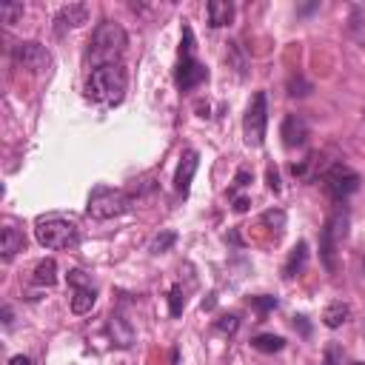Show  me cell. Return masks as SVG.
<instances>
[{"mask_svg": "<svg viewBox=\"0 0 365 365\" xmlns=\"http://www.w3.org/2000/svg\"><path fill=\"white\" fill-rule=\"evenodd\" d=\"M125 86H128V74L120 63H106V66H94L88 80H86V94L94 100V103H106V106H114L123 100L125 94Z\"/></svg>", "mask_w": 365, "mask_h": 365, "instance_id": "obj_1", "label": "cell"}, {"mask_svg": "<svg viewBox=\"0 0 365 365\" xmlns=\"http://www.w3.org/2000/svg\"><path fill=\"white\" fill-rule=\"evenodd\" d=\"M125 31L120 23H111V20H103L94 34H91V43H88V57L94 66H106V63H117L120 54L125 51Z\"/></svg>", "mask_w": 365, "mask_h": 365, "instance_id": "obj_2", "label": "cell"}, {"mask_svg": "<svg viewBox=\"0 0 365 365\" xmlns=\"http://www.w3.org/2000/svg\"><path fill=\"white\" fill-rule=\"evenodd\" d=\"M34 234H37V242L43 248H54V251H66V248H77L80 245V228L60 217V214H48V217H40L34 222Z\"/></svg>", "mask_w": 365, "mask_h": 365, "instance_id": "obj_3", "label": "cell"}, {"mask_svg": "<svg viewBox=\"0 0 365 365\" xmlns=\"http://www.w3.org/2000/svg\"><path fill=\"white\" fill-rule=\"evenodd\" d=\"M134 208V197L120 191V188H94L88 194V202H86V214L94 217V220H111V217H120V214H128Z\"/></svg>", "mask_w": 365, "mask_h": 365, "instance_id": "obj_4", "label": "cell"}, {"mask_svg": "<svg viewBox=\"0 0 365 365\" xmlns=\"http://www.w3.org/2000/svg\"><path fill=\"white\" fill-rule=\"evenodd\" d=\"M348 237V211L345 208H336L325 225H322V234H319V257L325 262L328 271H336V251L342 245V240Z\"/></svg>", "mask_w": 365, "mask_h": 365, "instance_id": "obj_5", "label": "cell"}, {"mask_svg": "<svg viewBox=\"0 0 365 365\" xmlns=\"http://www.w3.org/2000/svg\"><path fill=\"white\" fill-rule=\"evenodd\" d=\"M205 80H208V71H205V66L194 57V34H191V29L185 26V29H182V48H180L177 86H180L182 91H191V88H197V86L205 83Z\"/></svg>", "mask_w": 365, "mask_h": 365, "instance_id": "obj_6", "label": "cell"}, {"mask_svg": "<svg viewBox=\"0 0 365 365\" xmlns=\"http://www.w3.org/2000/svg\"><path fill=\"white\" fill-rule=\"evenodd\" d=\"M265 125H268V100H265V91H257L245 108V117H242V134H245V143L251 148L262 145Z\"/></svg>", "mask_w": 365, "mask_h": 365, "instance_id": "obj_7", "label": "cell"}, {"mask_svg": "<svg viewBox=\"0 0 365 365\" xmlns=\"http://www.w3.org/2000/svg\"><path fill=\"white\" fill-rule=\"evenodd\" d=\"M322 185H325V191L331 194V200L342 202V200H348V197L359 188V174H356L351 165H345V163H334V165L322 174Z\"/></svg>", "mask_w": 365, "mask_h": 365, "instance_id": "obj_8", "label": "cell"}, {"mask_svg": "<svg viewBox=\"0 0 365 365\" xmlns=\"http://www.w3.org/2000/svg\"><path fill=\"white\" fill-rule=\"evenodd\" d=\"M11 57H14V63H17L20 68H26V71H31V74H43V71H48V66H51L48 48H46L43 43H37V40L17 43V46L11 48Z\"/></svg>", "mask_w": 365, "mask_h": 365, "instance_id": "obj_9", "label": "cell"}, {"mask_svg": "<svg viewBox=\"0 0 365 365\" xmlns=\"http://www.w3.org/2000/svg\"><path fill=\"white\" fill-rule=\"evenodd\" d=\"M308 134H311V128H308V123H305L302 114H288V117L282 120V125H279V137H282V143H285L288 148L305 145V143H308Z\"/></svg>", "mask_w": 365, "mask_h": 365, "instance_id": "obj_10", "label": "cell"}, {"mask_svg": "<svg viewBox=\"0 0 365 365\" xmlns=\"http://www.w3.org/2000/svg\"><path fill=\"white\" fill-rule=\"evenodd\" d=\"M88 20V6L86 3H68V6H63L60 11H57V17H54V31L57 34H63L66 29H77V26H83Z\"/></svg>", "mask_w": 365, "mask_h": 365, "instance_id": "obj_11", "label": "cell"}, {"mask_svg": "<svg viewBox=\"0 0 365 365\" xmlns=\"http://www.w3.org/2000/svg\"><path fill=\"white\" fill-rule=\"evenodd\" d=\"M197 168H200V154H197V151H185L182 160H180V165H177V174H174V188H177V194H182V197L188 194Z\"/></svg>", "mask_w": 365, "mask_h": 365, "instance_id": "obj_12", "label": "cell"}, {"mask_svg": "<svg viewBox=\"0 0 365 365\" xmlns=\"http://www.w3.org/2000/svg\"><path fill=\"white\" fill-rule=\"evenodd\" d=\"M108 331H111L114 345H120V348H128V345L134 342V328L128 325V319H125L123 314H111V319H108Z\"/></svg>", "mask_w": 365, "mask_h": 365, "instance_id": "obj_13", "label": "cell"}, {"mask_svg": "<svg viewBox=\"0 0 365 365\" xmlns=\"http://www.w3.org/2000/svg\"><path fill=\"white\" fill-rule=\"evenodd\" d=\"M205 14H208V23H211L214 29L228 26L231 17H234V3H228V0H211V3L205 6Z\"/></svg>", "mask_w": 365, "mask_h": 365, "instance_id": "obj_14", "label": "cell"}, {"mask_svg": "<svg viewBox=\"0 0 365 365\" xmlns=\"http://www.w3.org/2000/svg\"><path fill=\"white\" fill-rule=\"evenodd\" d=\"M23 245H26L23 231H17L14 225H6V228H3V237H0V251H3V259H11L17 251H23Z\"/></svg>", "mask_w": 365, "mask_h": 365, "instance_id": "obj_15", "label": "cell"}, {"mask_svg": "<svg viewBox=\"0 0 365 365\" xmlns=\"http://www.w3.org/2000/svg\"><path fill=\"white\" fill-rule=\"evenodd\" d=\"M94 299H97L94 288H91V285H80V288H74V294H71V311H74V314H88V311L94 308Z\"/></svg>", "mask_w": 365, "mask_h": 365, "instance_id": "obj_16", "label": "cell"}, {"mask_svg": "<svg viewBox=\"0 0 365 365\" xmlns=\"http://www.w3.org/2000/svg\"><path fill=\"white\" fill-rule=\"evenodd\" d=\"M348 317H351V308H348L342 299L325 305V311H322V322H325L328 328H339L342 322H348Z\"/></svg>", "mask_w": 365, "mask_h": 365, "instance_id": "obj_17", "label": "cell"}, {"mask_svg": "<svg viewBox=\"0 0 365 365\" xmlns=\"http://www.w3.org/2000/svg\"><path fill=\"white\" fill-rule=\"evenodd\" d=\"M37 285H54L57 282V262L48 257V259H40L37 265H34V277H31Z\"/></svg>", "mask_w": 365, "mask_h": 365, "instance_id": "obj_18", "label": "cell"}, {"mask_svg": "<svg viewBox=\"0 0 365 365\" xmlns=\"http://www.w3.org/2000/svg\"><path fill=\"white\" fill-rule=\"evenodd\" d=\"M305 259H308V245L299 240V242L291 248V254H288V262H285V277L299 274V271H302V265H305Z\"/></svg>", "mask_w": 365, "mask_h": 365, "instance_id": "obj_19", "label": "cell"}, {"mask_svg": "<svg viewBox=\"0 0 365 365\" xmlns=\"http://www.w3.org/2000/svg\"><path fill=\"white\" fill-rule=\"evenodd\" d=\"M282 345H285V339L277 334H259L251 339V348H257L262 354H277V351H282Z\"/></svg>", "mask_w": 365, "mask_h": 365, "instance_id": "obj_20", "label": "cell"}, {"mask_svg": "<svg viewBox=\"0 0 365 365\" xmlns=\"http://www.w3.org/2000/svg\"><path fill=\"white\" fill-rule=\"evenodd\" d=\"M174 240H177V234H174V231L154 234V237H151V242H148V251H151V254H163V251H168V248L174 245Z\"/></svg>", "mask_w": 365, "mask_h": 365, "instance_id": "obj_21", "label": "cell"}, {"mask_svg": "<svg viewBox=\"0 0 365 365\" xmlns=\"http://www.w3.org/2000/svg\"><path fill=\"white\" fill-rule=\"evenodd\" d=\"M17 17H23V3H0V20L6 26H14Z\"/></svg>", "mask_w": 365, "mask_h": 365, "instance_id": "obj_22", "label": "cell"}, {"mask_svg": "<svg viewBox=\"0 0 365 365\" xmlns=\"http://www.w3.org/2000/svg\"><path fill=\"white\" fill-rule=\"evenodd\" d=\"M308 91H311V83H305L302 77H291L288 80V94L291 97H305Z\"/></svg>", "mask_w": 365, "mask_h": 365, "instance_id": "obj_23", "label": "cell"}, {"mask_svg": "<svg viewBox=\"0 0 365 365\" xmlns=\"http://www.w3.org/2000/svg\"><path fill=\"white\" fill-rule=\"evenodd\" d=\"M214 328L222 331V334H234V331L240 328V319H237L234 314H228V317H220V319L214 322Z\"/></svg>", "mask_w": 365, "mask_h": 365, "instance_id": "obj_24", "label": "cell"}, {"mask_svg": "<svg viewBox=\"0 0 365 365\" xmlns=\"http://www.w3.org/2000/svg\"><path fill=\"white\" fill-rule=\"evenodd\" d=\"M182 305H185L182 288H180V285H174V288H171V317H180V314H182Z\"/></svg>", "mask_w": 365, "mask_h": 365, "instance_id": "obj_25", "label": "cell"}, {"mask_svg": "<svg viewBox=\"0 0 365 365\" xmlns=\"http://www.w3.org/2000/svg\"><path fill=\"white\" fill-rule=\"evenodd\" d=\"M262 222H268V225H277V231L282 228V222H285V214L277 208V211H265L262 214Z\"/></svg>", "mask_w": 365, "mask_h": 365, "instance_id": "obj_26", "label": "cell"}, {"mask_svg": "<svg viewBox=\"0 0 365 365\" xmlns=\"http://www.w3.org/2000/svg\"><path fill=\"white\" fill-rule=\"evenodd\" d=\"M251 305L259 311H271V308H277V297H254Z\"/></svg>", "mask_w": 365, "mask_h": 365, "instance_id": "obj_27", "label": "cell"}, {"mask_svg": "<svg viewBox=\"0 0 365 365\" xmlns=\"http://www.w3.org/2000/svg\"><path fill=\"white\" fill-rule=\"evenodd\" d=\"M268 188H271V191H279V177H277L274 168H268Z\"/></svg>", "mask_w": 365, "mask_h": 365, "instance_id": "obj_28", "label": "cell"}, {"mask_svg": "<svg viewBox=\"0 0 365 365\" xmlns=\"http://www.w3.org/2000/svg\"><path fill=\"white\" fill-rule=\"evenodd\" d=\"M9 365H31V362H29V356L17 354V356H11V359H9Z\"/></svg>", "mask_w": 365, "mask_h": 365, "instance_id": "obj_29", "label": "cell"}, {"mask_svg": "<svg viewBox=\"0 0 365 365\" xmlns=\"http://www.w3.org/2000/svg\"><path fill=\"white\" fill-rule=\"evenodd\" d=\"M248 208V197H240V200H234V211H245Z\"/></svg>", "mask_w": 365, "mask_h": 365, "instance_id": "obj_30", "label": "cell"}, {"mask_svg": "<svg viewBox=\"0 0 365 365\" xmlns=\"http://www.w3.org/2000/svg\"><path fill=\"white\" fill-rule=\"evenodd\" d=\"M237 185H240V188L248 185V171H240V174H237Z\"/></svg>", "mask_w": 365, "mask_h": 365, "instance_id": "obj_31", "label": "cell"}, {"mask_svg": "<svg viewBox=\"0 0 365 365\" xmlns=\"http://www.w3.org/2000/svg\"><path fill=\"white\" fill-rule=\"evenodd\" d=\"M3 322L11 325V308H3Z\"/></svg>", "mask_w": 365, "mask_h": 365, "instance_id": "obj_32", "label": "cell"}, {"mask_svg": "<svg viewBox=\"0 0 365 365\" xmlns=\"http://www.w3.org/2000/svg\"><path fill=\"white\" fill-rule=\"evenodd\" d=\"M362 117H365V106H362Z\"/></svg>", "mask_w": 365, "mask_h": 365, "instance_id": "obj_33", "label": "cell"}, {"mask_svg": "<svg viewBox=\"0 0 365 365\" xmlns=\"http://www.w3.org/2000/svg\"><path fill=\"white\" fill-rule=\"evenodd\" d=\"M354 365H365V362H354Z\"/></svg>", "mask_w": 365, "mask_h": 365, "instance_id": "obj_34", "label": "cell"}]
</instances>
